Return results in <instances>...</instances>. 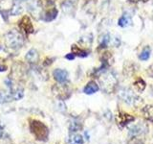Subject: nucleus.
Wrapping results in <instances>:
<instances>
[{
  "instance_id": "f257e3e1",
  "label": "nucleus",
  "mask_w": 153,
  "mask_h": 144,
  "mask_svg": "<svg viewBox=\"0 0 153 144\" xmlns=\"http://www.w3.org/2000/svg\"><path fill=\"white\" fill-rule=\"evenodd\" d=\"M31 133L35 136L37 140L46 141L49 136V129L44 123H42L37 120H32L30 123Z\"/></svg>"
},
{
  "instance_id": "f03ea898",
  "label": "nucleus",
  "mask_w": 153,
  "mask_h": 144,
  "mask_svg": "<svg viewBox=\"0 0 153 144\" xmlns=\"http://www.w3.org/2000/svg\"><path fill=\"white\" fill-rule=\"evenodd\" d=\"M6 43L8 47L13 48V49H17V48L22 47L24 44V38L20 33H18L16 30H11L6 35Z\"/></svg>"
},
{
  "instance_id": "7ed1b4c3",
  "label": "nucleus",
  "mask_w": 153,
  "mask_h": 144,
  "mask_svg": "<svg viewBox=\"0 0 153 144\" xmlns=\"http://www.w3.org/2000/svg\"><path fill=\"white\" fill-rule=\"evenodd\" d=\"M103 77L100 79L102 86V89L106 91L107 93L112 92L114 90L115 86H117V77L115 76L112 72H107V73H103Z\"/></svg>"
},
{
  "instance_id": "20e7f679",
  "label": "nucleus",
  "mask_w": 153,
  "mask_h": 144,
  "mask_svg": "<svg viewBox=\"0 0 153 144\" xmlns=\"http://www.w3.org/2000/svg\"><path fill=\"white\" fill-rule=\"evenodd\" d=\"M119 97L121 98L124 103H126L128 105H135L138 101L141 100L132 90L128 88H122L120 90Z\"/></svg>"
},
{
  "instance_id": "39448f33",
  "label": "nucleus",
  "mask_w": 153,
  "mask_h": 144,
  "mask_svg": "<svg viewBox=\"0 0 153 144\" xmlns=\"http://www.w3.org/2000/svg\"><path fill=\"white\" fill-rule=\"evenodd\" d=\"M115 119H116V123H117L118 126L121 129H123L126 126H127L129 123L133 122L134 120H135V117H133L132 115H130L129 113L123 112H120L117 113Z\"/></svg>"
},
{
  "instance_id": "423d86ee",
  "label": "nucleus",
  "mask_w": 153,
  "mask_h": 144,
  "mask_svg": "<svg viewBox=\"0 0 153 144\" xmlns=\"http://www.w3.org/2000/svg\"><path fill=\"white\" fill-rule=\"evenodd\" d=\"M19 28H20V30L23 31L25 34H32L33 32V23L31 21V19L29 16H24L21 19L20 21H19V24H18Z\"/></svg>"
},
{
  "instance_id": "0eeeda50",
  "label": "nucleus",
  "mask_w": 153,
  "mask_h": 144,
  "mask_svg": "<svg viewBox=\"0 0 153 144\" xmlns=\"http://www.w3.org/2000/svg\"><path fill=\"white\" fill-rule=\"evenodd\" d=\"M53 75H54L55 80L60 84H64L68 80V72L64 69H55L54 72H53Z\"/></svg>"
},
{
  "instance_id": "6e6552de",
  "label": "nucleus",
  "mask_w": 153,
  "mask_h": 144,
  "mask_svg": "<svg viewBox=\"0 0 153 144\" xmlns=\"http://www.w3.org/2000/svg\"><path fill=\"white\" fill-rule=\"evenodd\" d=\"M99 89H100L99 85L96 83V82L91 81V82H89V83L85 86V88L83 89V92L85 94H93L95 92H97Z\"/></svg>"
},
{
  "instance_id": "1a4fd4ad",
  "label": "nucleus",
  "mask_w": 153,
  "mask_h": 144,
  "mask_svg": "<svg viewBox=\"0 0 153 144\" xmlns=\"http://www.w3.org/2000/svg\"><path fill=\"white\" fill-rule=\"evenodd\" d=\"M131 23H132L131 16H129V14H123V16H122V17L119 19L118 25H119V26H121V27H123V28H124V27L130 26V25H131Z\"/></svg>"
},
{
  "instance_id": "9d476101",
  "label": "nucleus",
  "mask_w": 153,
  "mask_h": 144,
  "mask_svg": "<svg viewBox=\"0 0 153 144\" xmlns=\"http://www.w3.org/2000/svg\"><path fill=\"white\" fill-rule=\"evenodd\" d=\"M56 16H57V10L56 8H53V9L48 10V11L44 14L42 19L44 21H52L56 17Z\"/></svg>"
},
{
  "instance_id": "9b49d317",
  "label": "nucleus",
  "mask_w": 153,
  "mask_h": 144,
  "mask_svg": "<svg viewBox=\"0 0 153 144\" xmlns=\"http://www.w3.org/2000/svg\"><path fill=\"white\" fill-rule=\"evenodd\" d=\"M143 130L145 129H143V126H142V125H135V126L129 129V136L132 137H136L139 134H142L143 133Z\"/></svg>"
},
{
  "instance_id": "f8f14e48",
  "label": "nucleus",
  "mask_w": 153,
  "mask_h": 144,
  "mask_svg": "<svg viewBox=\"0 0 153 144\" xmlns=\"http://www.w3.org/2000/svg\"><path fill=\"white\" fill-rule=\"evenodd\" d=\"M76 0H66L62 3V10L65 13H71V11L76 7Z\"/></svg>"
},
{
  "instance_id": "ddd939ff",
  "label": "nucleus",
  "mask_w": 153,
  "mask_h": 144,
  "mask_svg": "<svg viewBox=\"0 0 153 144\" xmlns=\"http://www.w3.org/2000/svg\"><path fill=\"white\" fill-rule=\"evenodd\" d=\"M70 144H83V137L79 134H72L69 138Z\"/></svg>"
},
{
  "instance_id": "4468645a",
  "label": "nucleus",
  "mask_w": 153,
  "mask_h": 144,
  "mask_svg": "<svg viewBox=\"0 0 153 144\" xmlns=\"http://www.w3.org/2000/svg\"><path fill=\"white\" fill-rule=\"evenodd\" d=\"M143 113L145 114L146 119L153 123V107L152 106H146L143 109Z\"/></svg>"
},
{
  "instance_id": "2eb2a0df",
  "label": "nucleus",
  "mask_w": 153,
  "mask_h": 144,
  "mask_svg": "<svg viewBox=\"0 0 153 144\" xmlns=\"http://www.w3.org/2000/svg\"><path fill=\"white\" fill-rule=\"evenodd\" d=\"M72 53H73L75 56H79V57H81V58H84V57L88 56V52L87 51L81 49L80 47L76 46V45H72Z\"/></svg>"
},
{
  "instance_id": "dca6fc26",
  "label": "nucleus",
  "mask_w": 153,
  "mask_h": 144,
  "mask_svg": "<svg viewBox=\"0 0 153 144\" xmlns=\"http://www.w3.org/2000/svg\"><path fill=\"white\" fill-rule=\"evenodd\" d=\"M150 54H151V49L149 48V46H146L143 49V51L140 53V55H139V59L141 61H147L149 59Z\"/></svg>"
},
{
  "instance_id": "f3484780",
  "label": "nucleus",
  "mask_w": 153,
  "mask_h": 144,
  "mask_svg": "<svg viewBox=\"0 0 153 144\" xmlns=\"http://www.w3.org/2000/svg\"><path fill=\"white\" fill-rule=\"evenodd\" d=\"M25 58H26V60L29 61L30 62H35L38 59V53L36 49H31L27 53Z\"/></svg>"
},
{
  "instance_id": "a211bd4d",
  "label": "nucleus",
  "mask_w": 153,
  "mask_h": 144,
  "mask_svg": "<svg viewBox=\"0 0 153 144\" xmlns=\"http://www.w3.org/2000/svg\"><path fill=\"white\" fill-rule=\"evenodd\" d=\"M110 41H111V37H110V35L109 34H104L100 40V46L102 48L106 47L110 43Z\"/></svg>"
},
{
  "instance_id": "6ab92c4d",
  "label": "nucleus",
  "mask_w": 153,
  "mask_h": 144,
  "mask_svg": "<svg viewBox=\"0 0 153 144\" xmlns=\"http://www.w3.org/2000/svg\"><path fill=\"white\" fill-rule=\"evenodd\" d=\"M134 86H135V88L139 91V92H141V91L145 90L146 85V82L143 79H138L135 83H134Z\"/></svg>"
},
{
  "instance_id": "aec40b11",
  "label": "nucleus",
  "mask_w": 153,
  "mask_h": 144,
  "mask_svg": "<svg viewBox=\"0 0 153 144\" xmlns=\"http://www.w3.org/2000/svg\"><path fill=\"white\" fill-rule=\"evenodd\" d=\"M81 128H82V124L78 122L76 120H74V121H72L70 123V132H72V133L78 132Z\"/></svg>"
},
{
  "instance_id": "412c9836",
  "label": "nucleus",
  "mask_w": 153,
  "mask_h": 144,
  "mask_svg": "<svg viewBox=\"0 0 153 144\" xmlns=\"http://www.w3.org/2000/svg\"><path fill=\"white\" fill-rule=\"evenodd\" d=\"M22 11H23V9L20 5H19L18 3H14V5L11 10V14H13V16H17V14H21Z\"/></svg>"
},
{
  "instance_id": "4be33fe9",
  "label": "nucleus",
  "mask_w": 153,
  "mask_h": 144,
  "mask_svg": "<svg viewBox=\"0 0 153 144\" xmlns=\"http://www.w3.org/2000/svg\"><path fill=\"white\" fill-rule=\"evenodd\" d=\"M7 70V65L6 64H4L2 61L0 60V72H2V71H6Z\"/></svg>"
},
{
  "instance_id": "5701e85b",
  "label": "nucleus",
  "mask_w": 153,
  "mask_h": 144,
  "mask_svg": "<svg viewBox=\"0 0 153 144\" xmlns=\"http://www.w3.org/2000/svg\"><path fill=\"white\" fill-rule=\"evenodd\" d=\"M130 144H143L141 140H138V139H136L135 137H133V139L131 140Z\"/></svg>"
},
{
  "instance_id": "b1692460",
  "label": "nucleus",
  "mask_w": 153,
  "mask_h": 144,
  "mask_svg": "<svg viewBox=\"0 0 153 144\" xmlns=\"http://www.w3.org/2000/svg\"><path fill=\"white\" fill-rule=\"evenodd\" d=\"M65 58L67 60H74L75 59V55L73 54V53H70V54H67L65 56Z\"/></svg>"
},
{
  "instance_id": "393cba45",
  "label": "nucleus",
  "mask_w": 153,
  "mask_h": 144,
  "mask_svg": "<svg viewBox=\"0 0 153 144\" xmlns=\"http://www.w3.org/2000/svg\"><path fill=\"white\" fill-rule=\"evenodd\" d=\"M3 134H4V131H3V128L0 126V138L3 136Z\"/></svg>"
},
{
  "instance_id": "a878e982",
  "label": "nucleus",
  "mask_w": 153,
  "mask_h": 144,
  "mask_svg": "<svg viewBox=\"0 0 153 144\" xmlns=\"http://www.w3.org/2000/svg\"><path fill=\"white\" fill-rule=\"evenodd\" d=\"M23 1H27V0H14V3H20V2H23Z\"/></svg>"
},
{
  "instance_id": "bb28decb",
  "label": "nucleus",
  "mask_w": 153,
  "mask_h": 144,
  "mask_svg": "<svg viewBox=\"0 0 153 144\" xmlns=\"http://www.w3.org/2000/svg\"><path fill=\"white\" fill-rule=\"evenodd\" d=\"M130 2H138V1H143V0H129ZM143 1H147V0H143Z\"/></svg>"
},
{
  "instance_id": "cd10ccee",
  "label": "nucleus",
  "mask_w": 153,
  "mask_h": 144,
  "mask_svg": "<svg viewBox=\"0 0 153 144\" xmlns=\"http://www.w3.org/2000/svg\"><path fill=\"white\" fill-rule=\"evenodd\" d=\"M21 144H33V143H32L30 141H25V142H22Z\"/></svg>"
},
{
  "instance_id": "c85d7f7f",
  "label": "nucleus",
  "mask_w": 153,
  "mask_h": 144,
  "mask_svg": "<svg viewBox=\"0 0 153 144\" xmlns=\"http://www.w3.org/2000/svg\"><path fill=\"white\" fill-rule=\"evenodd\" d=\"M56 144H60V143H56Z\"/></svg>"
},
{
  "instance_id": "c756f323",
  "label": "nucleus",
  "mask_w": 153,
  "mask_h": 144,
  "mask_svg": "<svg viewBox=\"0 0 153 144\" xmlns=\"http://www.w3.org/2000/svg\"><path fill=\"white\" fill-rule=\"evenodd\" d=\"M0 49H1V47H0Z\"/></svg>"
}]
</instances>
